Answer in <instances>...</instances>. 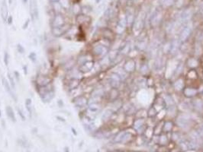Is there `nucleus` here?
<instances>
[{
	"instance_id": "1",
	"label": "nucleus",
	"mask_w": 203,
	"mask_h": 152,
	"mask_svg": "<svg viewBox=\"0 0 203 152\" xmlns=\"http://www.w3.org/2000/svg\"><path fill=\"white\" fill-rule=\"evenodd\" d=\"M67 23L66 22V18L65 16L62 13H57L54 15L52 21H51V27L52 28H55V27H59L63 26Z\"/></svg>"
},
{
	"instance_id": "2",
	"label": "nucleus",
	"mask_w": 203,
	"mask_h": 152,
	"mask_svg": "<svg viewBox=\"0 0 203 152\" xmlns=\"http://www.w3.org/2000/svg\"><path fill=\"white\" fill-rule=\"evenodd\" d=\"M72 25L70 24H66L63 26L59 27H55V28H52L51 31H52V34L54 37H60L63 36L65 34H67L69 32V30L71 29Z\"/></svg>"
},
{
	"instance_id": "3",
	"label": "nucleus",
	"mask_w": 203,
	"mask_h": 152,
	"mask_svg": "<svg viewBox=\"0 0 203 152\" xmlns=\"http://www.w3.org/2000/svg\"><path fill=\"white\" fill-rule=\"evenodd\" d=\"M52 81L53 79L50 76L45 75H38L35 79V83H36L38 88L49 85V84H52Z\"/></svg>"
},
{
	"instance_id": "4",
	"label": "nucleus",
	"mask_w": 203,
	"mask_h": 152,
	"mask_svg": "<svg viewBox=\"0 0 203 152\" xmlns=\"http://www.w3.org/2000/svg\"><path fill=\"white\" fill-rule=\"evenodd\" d=\"M29 13L32 21H35L38 18L39 11H38V2L37 0H30L29 3Z\"/></svg>"
},
{
	"instance_id": "5",
	"label": "nucleus",
	"mask_w": 203,
	"mask_h": 152,
	"mask_svg": "<svg viewBox=\"0 0 203 152\" xmlns=\"http://www.w3.org/2000/svg\"><path fill=\"white\" fill-rule=\"evenodd\" d=\"M72 103L74 104V106H75L76 107L82 108L84 107L85 106L88 104V100H87V98H86L85 96L80 95V96H78V97H75V98L72 100Z\"/></svg>"
},
{
	"instance_id": "6",
	"label": "nucleus",
	"mask_w": 203,
	"mask_h": 152,
	"mask_svg": "<svg viewBox=\"0 0 203 152\" xmlns=\"http://www.w3.org/2000/svg\"><path fill=\"white\" fill-rule=\"evenodd\" d=\"M94 66V63L91 60H88L83 63V64L79 65L78 67V71L81 73H86L89 72Z\"/></svg>"
},
{
	"instance_id": "7",
	"label": "nucleus",
	"mask_w": 203,
	"mask_h": 152,
	"mask_svg": "<svg viewBox=\"0 0 203 152\" xmlns=\"http://www.w3.org/2000/svg\"><path fill=\"white\" fill-rule=\"evenodd\" d=\"M91 18L86 14H79L76 16V22L79 25H83L89 24L91 22Z\"/></svg>"
},
{
	"instance_id": "8",
	"label": "nucleus",
	"mask_w": 203,
	"mask_h": 152,
	"mask_svg": "<svg viewBox=\"0 0 203 152\" xmlns=\"http://www.w3.org/2000/svg\"><path fill=\"white\" fill-rule=\"evenodd\" d=\"M2 84H3L4 88H5V90H6V92H7L15 100H16V96H15V93L13 92V89L12 88L10 83H9V80L6 79V78H2Z\"/></svg>"
},
{
	"instance_id": "9",
	"label": "nucleus",
	"mask_w": 203,
	"mask_h": 152,
	"mask_svg": "<svg viewBox=\"0 0 203 152\" xmlns=\"http://www.w3.org/2000/svg\"><path fill=\"white\" fill-rule=\"evenodd\" d=\"M107 47H106L104 45H95L92 47V53L95 55H97V56H100V55H103L107 52Z\"/></svg>"
},
{
	"instance_id": "10",
	"label": "nucleus",
	"mask_w": 203,
	"mask_h": 152,
	"mask_svg": "<svg viewBox=\"0 0 203 152\" xmlns=\"http://www.w3.org/2000/svg\"><path fill=\"white\" fill-rule=\"evenodd\" d=\"M54 94H55V92H54V89H53L47 91L46 93L40 95V97H41V99L43 102L48 103L54 98Z\"/></svg>"
},
{
	"instance_id": "11",
	"label": "nucleus",
	"mask_w": 203,
	"mask_h": 152,
	"mask_svg": "<svg viewBox=\"0 0 203 152\" xmlns=\"http://www.w3.org/2000/svg\"><path fill=\"white\" fill-rule=\"evenodd\" d=\"M9 17V11H8V6L6 5V0H3V2L1 6V18L4 22L7 21V18Z\"/></svg>"
},
{
	"instance_id": "12",
	"label": "nucleus",
	"mask_w": 203,
	"mask_h": 152,
	"mask_svg": "<svg viewBox=\"0 0 203 152\" xmlns=\"http://www.w3.org/2000/svg\"><path fill=\"white\" fill-rule=\"evenodd\" d=\"M79 84H80V80L79 79L71 78L67 82V87H68L69 90L73 91L74 89H76L79 87Z\"/></svg>"
},
{
	"instance_id": "13",
	"label": "nucleus",
	"mask_w": 203,
	"mask_h": 152,
	"mask_svg": "<svg viewBox=\"0 0 203 152\" xmlns=\"http://www.w3.org/2000/svg\"><path fill=\"white\" fill-rule=\"evenodd\" d=\"M6 112L9 120H11L12 122H16V116H15V113L14 109H12V107H10V106H7L6 107Z\"/></svg>"
},
{
	"instance_id": "14",
	"label": "nucleus",
	"mask_w": 203,
	"mask_h": 152,
	"mask_svg": "<svg viewBox=\"0 0 203 152\" xmlns=\"http://www.w3.org/2000/svg\"><path fill=\"white\" fill-rule=\"evenodd\" d=\"M25 108L27 109V111L28 112L29 115L31 116L32 114V100L30 98H27L25 100Z\"/></svg>"
},
{
	"instance_id": "15",
	"label": "nucleus",
	"mask_w": 203,
	"mask_h": 152,
	"mask_svg": "<svg viewBox=\"0 0 203 152\" xmlns=\"http://www.w3.org/2000/svg\"><path fill=\"white\" fill-rule=\"evenodd\" d=\"M189 33H190L189 29H188V28L185 29V30H183V32L182 33L181 36H180V39H181V40H183V41L186 40V39L189 36Z\"/></svg>"
},
{
	"instance_id": "16",
	"label": "nucleus",
	"mask_w": 203,
	"mask_h": 152,
	"mask_svg": "<svg viewBox=\"0 0 203 152\" xmlns=\"http://www.w3.org/2000/svg\"><path fill=\"white\" fill-rule=\"evenodd\" d=\"M9 53L7 52V51H6L5 52V53H4V63H5V65L6 66H9Z\"/></svg>"
},
{
	"instance_id": "17",
	"label": "nucleus",
	"mask_w": 203,
	"mask_h": 152,
	"mask_svg": "<svg viewBox=\"0 0 203 152\" xmlns=\"http://www.w3.org/2000/svg\"><path fill=\"white\" fill-rule=\"evenodd\" d=\"M29 59L32 62V63H35L37 60V55L34 52H31V53L28 55Z\"/></svg>"
},
{
	"instance_id": "18",
	"label": "nucleus",
	"mask_w": 203,
	"mask_h": 152,
	"mask_svg": "<svg viewBox=\"0 0 203 152\" xmlns=\"http://www.w3.org/2000/svg\"><path fill=\"white\" fill-rule=\"evenodd\" d=\"M8 78H9V83H10V84H11L12 88V89L14 90L15 88V83L14 79L12 77L11 75H10L9 73L8 74Z\"/></svg>"
},
{
	"instance_id": "19",
	"label": "nucleus",
	"mask_w": 203,
	"mask_h": 152,
	"mask_svg": "<svg viewBox=\"0 0 203 152\" xmlns=\"http://www.w3.org/2000/svg\"><path fill=\"white\" fill-rule=\"evenodd\" d=\"M17 111H18V115H19V116H20V117H21L22 120H24V121H25V115H24L23 111L22 110V109H20V108H17Z\"/></svg>"
},
{
	"instance_id": "20",
	"label": "nucleus",
	"mask_w": 203,
	"mask_h": 152,
	"mask_svg": "<svg viewBox=\"0 0 203 152\" xmlns=\"http://www.w3.org/2000/svg\"><path fill=\"white\" fill-rule=\"evenodd\" d=\"M17 50H18V52L19 53H25V48H24L23 47H22V45L20 44V43H18V44H17Z\"/></svg>"
},
{
	"instance_id": "21",
	"label": "nucleus",
	"mask_w": 203,
	"mask_h": 152,
	"mask_svg": "<svg viewBox=\"0 0 203 152\" xmlns=\"http://www.w3.org/2000/svg\"><path fill=\"white\" fill-rule=\"evenodd\" d=\"M6 22H8V24H11L12 23V16H11V15H9V17H8L7 21H6Z\"/></svg>"
},
{
	"instance_id": "22",
	"label": "nucleus",
	"mask_w": 203,
	"mask_h": 152,
	"mask_svg": "<svg viewBox=\"0 0 203 152\" xmlns=\"http://www.w3.org/2000/svg\"><path fill=\"white\" fill-rule=\"evenodd\" d=\"M29 22H30V19H28L27 21H26V22H25V24L23 25V29H26L28 27Z\"/></svg>"
},
{
	"instance_id": "23",
	"label": "nucleus",
	"mask_w": 203,
	"mask_h": 152,
	"mask_svg": "<svg viewBox=\"0 0 203 152\" xmlns=\"http://www.w3.org/2000/svg\"><path fill=\"white\" fill-rule=\"evenodd\" d=\"M49 2H50V3L54 4V3H57V2H59L60 0H49Z\"/></svg>"
},
{
	"instance_id": "24",
	"label": "nucleus",
	"mask_w": 203,
	"mask_h": 152,
	"mask_svg": "<svg viewBox=\"0 0 203 152\" xmlns=\"http://www.w3.org/2000/svg\"><path fill=\"white\" fill-rule=\"evenodd\" d=\"M56 117H57V119L58 120H60V121H62V122H65V120H63V118H62V117H60V116H57Z\"/></svg>"
},
{
	"instance_id": "25",
	"label": "nucleus",
	"mask_w": 203,
	"mask_h": 152,
	"mask_svg": "<svg viewBox=\"0 0 203 152\" xmlns=\"http://www.w3.org/2000/svg\"><path fill=\"white\" fill-rule=\"evenodd\" d=\"M71 130H72V133H73L75 135H77V133L76 132V130H75V129H74V128H71Z\"/></svg>"
},
{
	"instance_id": "26",
	"label": "nucleus",
	"mask_w": 203,
	"mask_h": 152,
	"mask_svg": "<svg viewBox=\"0 0 203 152\" xmlns=\"http://www.w3.org/2000/svg\"><path fill=\"white\" fill-rule=\"evenodd\" d=\"M14 74L16 75V79L19 80V73H18V72H15Z\"/></svg>"
},
{
	"instance_id": "27",
	"label": "nucleus",
	"mask_w": 203,
	"mask_h": 152,
	"mask_svg": "<svg viewBox=\"0 0 203 152\" xmlns=\"http://www.w3.org/2000/svg\"><path fill=\"white\" fill-rule=\"evenodd\" d=\"M64 152H70V149H69L68 147H66V148H65Z\"/></svg>"
},
{
	"instance_id": "28",
	"label": "nucleus",
	"mask_w": 203,
	"mask_h": 152,
	"mask_svg": "<svg viewBox=\"0 0 203 152\" xmlns=\"http://www.w3.org/2000/svg\"><path fill=\"white\" fill-rule=\"evenodd\" d=\"M23 68H25V75L27 74V66H25L23 67Z\"/></svg>"
},
{
	"instance_id": "29",
	"label": "nucleus",
	"mask_w": 203,
	"mask_h": 152,
	"mask_svg": "<svg viewBox=\"0 0 203 152\" xmlns=\"http://www.w3.org/2000/svg\"><path fill=\"white\" fill-rule=\"evenodd\" d=\"M28 1L29 0H22V2H23L24 4H26L28 2Z\"/></svg>"
},
{
	"instance_id": "30",
	"label": "nucleus",
	"mask_w": 203,
	"mask_h": 152,
	"mask_svg": "<svg viewBox=\"0 0 203 152\" xmlns=\"http://www.w3.org/2000/svg\"><path fill=\"white\" fill-rule=\"evenodd\" d=\"M12 0H9V4H12Z\"/></svg>"
},
{
	"instance_id": "31",
	"label": "nucleus",
	"mask_w": 203,
	"mask_h": 152,
	"mask_svg": "<svg viewBox=\"0 0 203 152\" xmlns=\"http://www.w3.org/2000/svg\"><path fill=\"white\" fill-rule=\"evenodd\" d=\"M2 116V112H1V109H0V117Z\"/></svg>"
},
{
	"instance_id": "32",
	"label": "nucleus",
	"mask_w": 203,
	"mask_h": 152,
	"mask_svg": "<svg viewBox=\"0 0 203 152\" xmlns=\"http://www.w3.org/2000/svg\"><path fill=\"white\" fill-rule=\"evenodd\" d=\"M95 1H96V2H97V3H98V2H100V0H95Z\"/></svg>"
}]
</instances>
